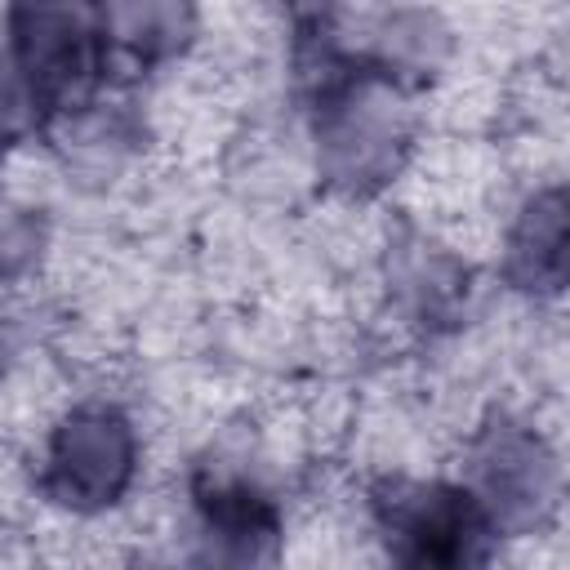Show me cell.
Masks as SVG:
<instances>
[{"instance_id": "cell-1", "label": "cell", "mask_w": 570, "mask_h": 570, "mask_svg": "<svg viewBox=\"0 0 570 570\" xmlns=\"http://www.w3.org/2000/svg\"><path fill=\"white\" fill-rule=\"evenodd\" d=\"M98 0H13V62L40 107L85 102L102 76Z\"/></svg>"}, {"instance_id": "cell-2", "label": "cell", "mask_w": 570, "mask_h": 570, "mask_svg": "<svg viewBox=\"0 0 570 570\" xmlns=\"http://www.w3.org/2000/svg\"><path fill=\"white\" fill-rule=\"evenodd\" d=\"M387 543L410 566H472L490 557V512L459 485L387 481L374 494Z\"/></svg>"}, {"instance_id": "cell-3", "label": "cell", "mask_w": 570, "mask_h": 570, "mask_svg": "<svg viewBox=\"0 0 570 570\" xmlns=\"http://www.w3.org/2000/svg\"><path fill=\"white\" fill-rule=\"evenodd\" d=\"M134 472V432L116 410H76L53 445L45 468V490L67 508H102L111 503Z\"/></svg>"}, {"instance_id": "cell-4", "label": "cell", "mask_w": 570, "mask_h": 570, "mask_svg": "<svg viewBox=\"0 0 570 570\" xmlns=\"http://www.w3.org/2000/svg\"><path fill=\"white\" fill-rule=\"evenodd\" d=\"M102 36L134 58H165L187 36V0H98Z\"/></svg>"}, {"instance_id": "cell-5", "label": "cell", "mask_w": 570, "mask_h": 570, "mask_svg": "<svg viewBox=\"0 0 570 570\" xmlns=\"http://www.w3.org/2000/svg\"><path fill=\"white\" fill-rule=\"evenodd\" d=\"M196 503L205 525L236 552H254L258 543L276 539V508L249 490L245 481H196Z\"/></svg>"}]
</instances>
